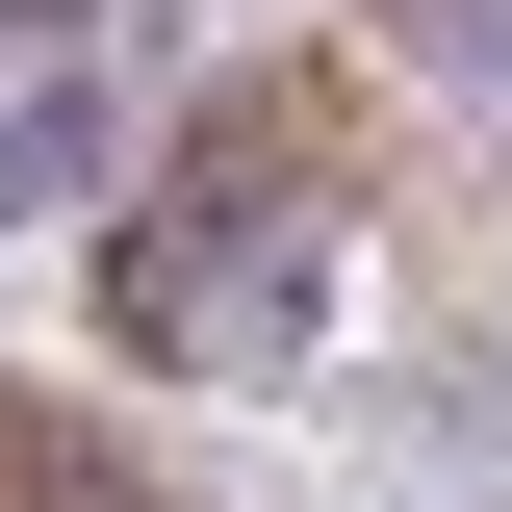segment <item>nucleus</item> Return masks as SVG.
I'll return each mask as SVG.
<instances>
[{
	"mask_svg": "<svg viewBox=\"0 0 512 512\" xmlns=\"http://www.w3.org/2000/svg\"><path fill=\"white\" fill-rule=\"evenodd\" d=\"M333 231H359V77H231L205 103V154L154 205H128V256H103V308H128V359H308V282H333Z\"/></svg>",
	"mask_w": 512,
	"mask_h": 512,
	"instance_id": "nucleus-1",
	"label": "nucleus"
},
{
	"mask_svg": "<svg viewBox=\"0 0 512 512\" xmlns=\"http://www.w3.org/2000/svg\"><path fill=\"white\" fill-rule=\"evenodd\" d=\"M0 26H77V0H0Z\"/></svg>",
	"mask_w": 512,
	"mask_h": 512,
	"instance_id": "nucleus-2",
	"label": "nucleus"
}]
</instances>
